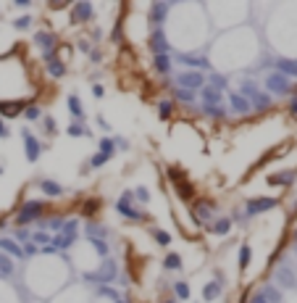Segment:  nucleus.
Listing matches in <instances>:
<instances>
[{"label":"nucleus","instance_id":"obj_5","mask_svg":"<svg viewBox=\"0 0 297 303\" xmlns=\"http://www.w3.org/2000/svg\"><path fill=\"white\" fill-rule=\"evenodd\" d=\"M21 140H24V158L29 163H37L40 156H42V150H45L42 143H40V137L29 127H21Z\"/></svg>","mask_w":297,"mask_h":303},{"label":"nucleus","instance_id":"obj_39","mask_svg":"<svg viewBox=\"0 0 297 303\" xmlns=\"http://www.w3.org/2000/svg\"><path fill=\"white\" fill-rule=\"evenodd\" d=\"M166 177L171 179V185H176V182L187 179V172L182 169V166H166Z\"/></svg>","mask_w":297,"mask_h":303},{"label":"nucleus","instance_id":"obj_40","mask_svg":"<svg viewBox=\"0 0 297 303\" xmlns=\"http://www.w3.org/2000/svg\"><path fill=\"white\" fill-rule=\"evenodd\" d=\"M11 240H13V242H19V245H26V242H32V232H29L26 227H16Z\"/></svg>","mask_w":297,"mask_h":303},{"label":"nucleus","instance_id":"obj_7","mask_svg":"<svg viewBox=\"0 0 297 303\" xmlns=\"http://www.w3.org/2000/svg\"><path fill=\"white\" fill-rule=\"evenodd\" d=\"M147 50L153 56H163V53H171V42L166 37V29H150V35H147Z\"/></svg>","mask_w":297,"mask_h":303},{"label":"nucleus","instance_id":"obj_23","mask_svg":"<svg viewBox=\"0 0 297 303\" xmlns=\"http://www.w3.org/2000/svg\"><path fill=\"white\" fill-rule=\"evenodd\" d=\"M153 69L161 74V77H168L174 64H171V53H163V56H153Z\"/></svg>","mask_w":297,"mask_h":303},{"label":"nucleus","instance_id":"obj_24","mask_svg":"<svg viewBox=\"0 0 297 303\" xmlns=\"http://www.w3.org/2000/svg\"><path fill=\"white\" fill-rule=\"evenodd\" d=\"M66 108H69V114L74 116V121H82V119H84V105H82V100H79V95H76V93H71V95L66 98Z\"/></svg>","mask_w":297,"mask_h":303},{"label":"nucleus","instance_id":"obj_33","mask_svg":"<svg viewBox=\"0 0 297 303\" xmlns=\"http://www.w3.org/2000/svg\"><path fill=\"white\" fill-rule=\"evenodd\" d=\"M216 298H221V285H218V282H208L205 287H202V300L213 303Z\"/></svg>","mask_w":297,"mask_h":303},{"label":"nucleus","instance_id":"obj_30","mask_svg":"<svg viewBox=\"0 0 297 303\" xmlns=\"http://www.w3.org/2000/svg\"><path fill=\"white\" fill-rule=\"evenodd\" d=\"M147 232H150V237H153L155 242H158L161 248H168V245H171V232L161 230V227H150Z\"/></svg>","mask_w":297,"mask_h":303},{"label":"nucleus","instance_id":"obj_43","mask_svg":"<svg viewBox=\"0 0 297 303\" xmlns=\"http://www.w3.org/2000/svg\"><path fill=\"white\" fill-rule=\"evenodd\" d=\"M208 87H213L216 93H224V90H226V77H224V74L211 71V82H208Z\"/></svg>","mask_w":297,"mask_h":303},{"label":"nucleus","instance_id":"obj_59","mask_svg":"<svg viewBox=\"0 0 297 303\" xmlns=\"http://www.w3.org/2000/svg\"><path fill=\"white\" fill-rule=\"evenodd\" d=\"M69 6H71L69 0H66V3H64V0H58V3H50V8H55V11H58V8H69Z\"/></svg>","mask_w":297,"mask_h":303},{"label":"nucleus","instance_id":"obj_42","mask_svg":"<svg viewBox=\"0 0 297 303\" xmlns=\"http://www.w3.org/2000/svg\"><path fill=\"white\" fill-rule=\"evenodd\" d=\"M171 287H174V298L176 300H187V298H192L190 295V285H187V282H174V285H171Z\"/></svg>","mask_w":297,"mask_h":303},{"label":"nucleus","instance_id":"obj_17","mask_svg":"<svg viewBox=\"0 0 297 303\" xmlns=\"http://www.w3.org/2000/svg\"><path fill=\"white\" fill-rule=\"evenodd\" d=\"M37 187L42 190L45 198H61V195H64V185H61V182H55V179H48V177L40 179Z\"/></svg>","mask_w":297,"mask_h":303},{"label":"nucleus","instance_id":"obj_63","mask_svg":"<svg viewBox=\"0 0 297 303\" xmlns=\"http://www.w3.org/2000/svg\"><path fill=\"white\" fill-rule=\"evenodd\" d=\"M294 251H297V240H294Z\"/></svg>","mask_w":297,"mask_h":303},{"label":"nucleus","instance_id":"obj_9","mask_svg":"<svg viewBox=\"0 0 297 303\" xmlns=\"http://www.w3.org/2000/svg\"><path fill=\"white\" fill-rule=\"evenodd\" d=\"M176 85L174 87H182V90H190V93H197V90L205 87V77H202L200 71H182L176 74Z\"/></svg>","mask_w":297,"mask_h":303},{"label":"nucleus","instance_id":"obj_1","mask_svg":"<svg viewBox=\"0 0 297 303\" xmlns=\"http://www.w3.org/2000/svg\"><path fill=\"white\" fill-rule=\"evenodd\" d=\"M116 211H118L124 219H129V222H147V214L134 203L132 190H124L118 198H116Z\"/></svg>","mask_w":297,"mask_h":303},{"label":"nucleus","instance_id":"obj_2","mask_svg":"<svg viewBox=\"0 0 297 303\" xmlns=\"http://www.w3.org/2000/svg\"><path fill=\"white\" fill-rule=\"evenodd\" d=\"M216 201H211V198H195L192 203H190V216H192V222L195 224H211L218 214H216Z\"/></svg>","mask_w":297,"mask_h":303},{"label":"nucleus","instance_id":"obj_12","mask_svg":"<svg viewBox=\"0 0 297 303\" xmlns=\"http://www.w3.org/2000/svg\"><path fill=\"white\" fill-rule=\"evenodd\" d=\"M74 240H76V222H66L64 224V230H61L55 237H53V248H71L74 245Z\"/></svg>","mask_w":297,"mask_h":303},{"label":"nucleus","instance_id":"obj_29","mask_svg":"<svg viewBox=\"0 0 297 303\" xmlns=\"http://www.w3.org/2000/svg\"><path fill=\"white\" fill-rule=\"evenodd\" d=\"M24 108H26V103H0V119H13V116L24 114Z\"/></svg>","mask_w":297,"mask_h":303},{"label":"nucleus","instance_id":"obj_45","mask_svg":"<svg viewBox=\"0 0 297 303\" xmlns=\"http://www.w3.org/2000/svg\"><path fill=\"white\" fill-rule=\"evenodd\" d=\"M0 277H13V259L0 253Z\"/></svg>","mask_w":297,"mask_h":303},{"label":"nucleus","instance_id":"obj_60","mask_svg":"<svg viewBox=\"0 0 297 303\" xmlns=\"http://www.w3.org/2000/svg\"><path fill=\"white\" fill-rule=\"evenodd\" d=\"M32 6V0H16V8H29Z\"/></svg>","mask_w":297,"mask_h":303},{"label":"nucleus","instance_id":"obj_62","mask_svg":"<svg viewBox=\"0 0 297 303\" xmlns=\"http://www.w3.org/2000/svg\"><path fill=\"white\" fill-rule=\"evenodd\" d=\"M0 174H3V163H0Z\"/></svg>","mask_w":297,"mask_h":303},{"label":"nucleus","instance_id":"obj_20","mask_svg":"<svg viewBox=\"0 0 297 303\" xmlns=\"http://www.w3.org/2000/svg\"><path fill=\"white\" fill-rule=\"evenodd\" d=\"M174 190H176V195L184 201V203H192L195 198H197V192H195V185L190 179H184V182H176L174 185Z\"/></svg>","mask_w":297,"mask_h":303},{"label":"nucleus","instance_id":"obj_31","mask_svg":"<svg viewBox=\"0 0 297 303\" xmlns=\"http://www.w3.org/2000/svg\"><path fill=\"white\" fill-rule=\"evenodd\" d=\"M66 134L69 137H92V132L82 124V121H71V124L66 127Z\"/></svg>","mask_w":297,"mask_h":303},{"label":"nucleus","instance_id":"obj_38","mask_svg":"<svg viewBox=\"0 0 297 303\" xmlns=\"http://www.w3.org/2000/svg\"><path fill=\"white\" fill-rule=\"evenodd\" d=\"M202 114H205L208 119H216V121H221V119H226V108H221V105H202Z\"/></svg>","mask_w":297,"mask_h":303},{"label":"nucleus","instance_id":"obj_61","mask_svg":"<svg viewBox=\"0 0 297 303\" xmlns=\"http://www.w3.org/2000/svg\"><path fill=\"white\" fill-rule=\"evenodd\" d=\"M161 303H176V298H163Z\"/></svg>","mask_w":297,"mask_h":303},{"label":"nucleus","instance_id":"obj_37","mask_svg":"<svg viewBox=\"0 0 297 303\" xmlns=\"http://www.w3.org/2000/svg\"><path fill=\"white\" fill-rule=\"evenodd\" d=\"M250 261H253V248H250L247 242H242L240 245V271H245L250 266Z\"/></svg>","mask_w":297,"mask_h":303},{"label":"nucleus","instance_id":"obj_34","mask_svg":"<svg viewBox=\"0 0 297 303\" xmlns=\"http://www.w3.org/2000/svg\"><path fill=\"white\" fill-rule=\"evenodd\" d=\"M98 153H103V156H108V158H113L118 150H116V143H113V137H103L100 143H98Z\"/></svg>","mask_w":297,"mask_h":303},{"label":"nucleus","instance_id":"obj_13","mask_svg":"<svg viewBox=\"0 0 297 303\" xmlns=\"http://www.w3.org/2000/svg\"><path fill=\"white\" fill-rule=\"evenodd\" d=\"M168 3H150V11H147V21L153 24V29H161L166 24V16H168Z\"/></svg>","mask_w":297,"mask_h":303},{"label":"nucleus","instance_id":"obj_52","mask_svg":"<svg viewBox=\"0 0 297 303\" xmlns=\"http://www.w3.org/2000/svg\"><path fill=\"white\" fill-rule=\"evenodd\" d=\"M287 108H289V116L297 119V95H289V105H287Z\"/></svg>","mask_w":297,"mask_h":303},{"label":"nucleus","instance_id":"obj_3","mask_svg":"<svg viewBox=\"0 0 297 303\" xmlns=\"http://www.w3.org/2000/svg\"><path fill=\"white\" fill-rule=\"evenodd\" d=\"M263 93H269L271 98H287V95H292V85H289V79L284 74L269 71L265 79H263Z\"/></svg>","mask_w":297,"mask_h":303},{"label":"nucleus","instance_id":"obj_18","mask_svg":"<svg viewBox=\"0 0 297 303\" xmlns=\"http://www.w3.org/2000/svg\"><path fill=\"white\" fill-rule=\"evenodd\" d=\"M271 105H274V98H271L269 93H263V87L258 90V93H255L253 98H250V108H253V111H258V114L269 111Z\"/></svg>","mask_w":297,"mask_h":303},{"label":"nucleus","instance_id":"obj_15","mask_svg":"<svg viewBox=\"0 0 297 303\" xmlns=\"http://www.w3.org/2000/svg\"><path fill=\"white\" fill-rule=\"evenodd\" d=\"M297 179V169H284V172H274L265 177V182H269L271 187H287L292 185V182Z\"/></svg>","mask_w":297,"mask_h":303},{"label":"nucleus","instance_id":"obj_14","mask_svg":"<svg viewBox=\"0 0 297 303\" xmlns=\"http://www.w3.org/2000/svg\"><path fill=\"white\" fill-rule=\"evenodd\" d=\"M229 114H234V116H250V114H253L250 100L242 98L240 93H229Z\"/></svg>","mask_w":297,"mask_h":303},{"label":"nucleus","instance_id":"obj_35","mask_svg":"<svg viewBox=\"0 0 297 303\" xmlns=\"http://www.w3.org/2000/svg\"><path fill=\"white\" fill-rule=\"evenodd\" d=\"M163 269H168V271H179L182 269V256L179 253H166V259H163Z\"/></svg>","mask_w":297,"mask_h":303},{"label":"nucleus","instance_id":"obj_26","mask_svg":"<svg viewBox=\"0 0 297 303\" xmlns=\"http://www.w3.org/2000/svg\"><path fill=\"white\" fill-rule=\"evenodd\" d=\"M0 251H3V256H8V259H24V256H21V245H19V242H13L11 237H0Z\"/></svg>","mask_w":297,"mask_h":303},{"label":"nucleus","instance_id":"obj_28","mask_svg":"<svg viewBox=\"0 0 297 303\" xmlns=\"http://www.w3.org/2000/svg\"><path fill=\"white\" fill-rule=\"evenodd\" d=\"M155 111H158V119L161 121H168L171 116L176 114V103L171 100V98H163V100H158V108H155Z\"/></svg>","mask_w":297,"mask_h":303},{"label":"nucleus","instance_id":"obj_19","mask_svg":"<svg viewBox=\"0 0 297 303\" xmlns=\"http://www.w3.org/2000/svg\"><path fill=\"white\" fill-rule=\"evenodd\" d=\"M45 71H48L50 79H64L66 71H69V66H66V61L53 58V61H48V64H45Z\"/></svg>","mask_w":297,"mask_h":303},{"label":"nucleus","instance_id":"obj_50","mask_svg":"<svg viewBox=\"0 0 297 303\" xmlns=\"http://www.w3.org/2000/svg\"><path fill=\"white\" fill-rule=\"evenodd\" d=\"M100 295H105V298H113V300H118V293L113 290V287H108V285H100V290H98Z\"/></svg>","mask_w":297,"mask_h":303},{"label":"nucleus","instance_id":"obj_4","mask_svg":"<svg viewBox=\"0 0 297 303\" xmlns=\"http://www.w3.org/2000/svg\"><path fill=\"white\" fill-rule=\"evenodd\" d=\"M48 211V206H45V201H24L16 211V224L19 227H26L32 224L37 219H42V214Z\"/></svg>","mask_w":297,"mask_h":303},{"label":"nucleus","instance_id":"obj_51","mask_svg":"<svg viewBox=\"0 0 297 303\" xmlns=\"http://www.w3.org/2000/svg\"><path fill=\"white\" fill-rule=\"evenodd\" d=\"M6 137H11V127L6 119H0V140H6Z\"/></svg>","mask_w":297,"mask_h":303},{"label":"nucleus","instance_id":"obj_6","mask_svg":"<svg viewBox=\"0 0 297 303\" xmlns=\"http://www.w3.org/2000/svg\"><path fill=\"white\" fill-rule=\"evenodd\" d=\"M279 206V198H265V195H260V198H250L242 208L245 219H253V216H260L265 214V211H274Z\"/></svg>","mask_w":297,"mask_h":303},{"label":"nucleus","instance_id":"obj_16","mask_svg":"<svg viewBox=\"0 0 297 303\" xmlns=\"http://www.w3.org/2000/svg\"><path fill=\"white\" fill-rule=\"evenodd\" d=\"M84 280L100 282V285H105V282H113V280H116V264H113V261H108V264H103V269H100V271H92V274H87Z\"/></svg>","mask_w":297,"mask_h":303},{"label":"nucleus","instance_id":"obj_27","mask_svg":"<svg viewBox=\"0 0 297 303\" xmlns=\"http://www.w3.org/2000/svg\"><path fill=\"white\" fill-rule=\"evenodd\" d=\"M276 285L279 287H297V277H294V271L289 266H281L276 271Z\"/></svg>","mask_w":297,"mask_h":303},{"label":"nucleus","instance_id":"obj_53","mask_svg":"<svg viewBox=\"0 0 297 303\" xmlns=\"http://www.w3.org/2000/svg\"><path fill=\"white\" fill-rule=\"evenodd\" d=\"M116 143V150H129V140H124V137H113Z\"/></svg>","mask_w":297,"mask_h":303},{"label":"nucleus","instance_id":"obj_25","mask_svg":"<svg viewBox=\"0 0 297 303\" xmlns=\"http://www.w3.org/2000/svg\"><path fill=\"white\" fill-rule=\"evenodd\" d=\"M274 66H276L279 74H284L287 79L289 77H297V61L294 58H279V61H274Z\"/></svg>","mask_w":297,"mask_h":303},{"label":"nucleus","instance_id":"obj_11","mask_svg":"<svg viewBox=\"0 0 297 303\" xmlns=\"http://www.w3.org/2000/svg\"><path fill=\"white\" fill-rule=\"evenodd\" d=\"M32 42L42 50V56H45V53H55V50H58V37L50 32V29H40V32H35V40H32Z\"/></svg>","mask_w":297,"mask_h":303},{"label":"nucleus","instance_id":"obj_10","mask_svg":"<svg viewBox=\"0 0 297 303\" xmlns=\"http://www.w3.org/2000/svg\"><path fill=\"white\" fill-rule=\"evenodd\" d=\"M95 19V6L90 0H79L71 6V24H90Z\"/></svg>","mask_w":297,"mask_h":303},{"label":"nucleus","instance_id":"obj_57","mask_svg":"<svg viewBox=\"0 0 297 303\" xmlns=\"http://www.w3.org/2000/svg\"><path fill=\"white\" fill-rule=\"evenodd\" d=\"M111 42H121V24H116V29L111 32Z\"/></svg>","mask_w":297,"mask_h":303},{"label":"nucleus","instance_id":"obj_58","mask_svg":"<svg viewBox=\"0 0 297 303\" xmlns=\"http://www.w3.org/2000/svg\"><path fill=\"white\" fill-rule=\"evenodd\" d=\"M250 303H269V300L263 298V293H255L253 298H250Z\"/></svg>","mask_w":297,"mask_h":303},{"label":"nucleus","instance_id":"obj_8","mask_svg":"<svg viewBox=\"0 0 297 303\" xmlns=\"http://www.w3.org/2000/svg\"><path fill=\"white\" fill-rule=\"evenodd\" d=\"M176 61L187 69V71H208V69H213V64L205 58V56H195V53H176Z\"/></svg>","mask_w":297,"mask_h":303},{"label":"nucleus","instance_id":"obj_54","mask_svg":"<svg viewBox=\"0 0 297 303\" xmlns=\"http://www.w3.org/2000/svg\"><path fill=\"white\" fill-rule=\"evenodd\" d=\"M92 95H95V98H103V95H105V87L95 82V85H92Z\"/></svg>","mask_w":297,"mask_h":303},{"label":"nucleus","instance_id":"obj_44","mask_svg":"<svg viewBox=\"0 0 297 303\" xmlns=\"http://www.w3.org/2000/svg\"><path fill=\"white\" fill-rule=\"evenodd\" d=\"M42 132L48 134V137H53V134L58 132V124H55V119L50 114H42Z\"/></svg>","mask_w":297,"mask_h":303},{"label":"nucleus","instance_id":"obj_46","mask_svg":"<svg viewBox=\"0 0 297 303\" xmlns=\"http://www.w3.org/2000/svg\"><path fill=\"white\" fill-rule=\"evenodd\" d=\"M132 195H134V203H150V190L147 187H134Z\"/></svg>","mask_w":297,"mask_h":303},{"label":"nucleus","instance_id":"obj_47","mask_svg":"<svg viewBox=\"0 0 297 303\" xmlns=\"http://www.w3.org/2000/svg\"><path fill=\"white\" fill-rule=\"evenodd\" d=\"M32 16H26V13H24V16H19V19H13V29H19V32H26V29L29 26H32Z\"/></svg>","mask_w":297,"mask_h":303},{"label":"nucleus","instance_id":"obj_41","mask_svg":"<svg viewBox=\"0 0 297 303\" xmlns=\"http://www.w3.org/2000/svg\"><path fill=\"white\" fill-rule=\"evenodd\" d=\"M24 119H26V121H37V119H42V105H37V103H26Z\"/></svg>","mask_w":297,"mask_h":303},{"label":"nucleus","instance_id":"obj_56","mask_svg":"<svg viewBox=\"0 0 297 303\" xmlns=\"http://www.w3.org/2000/svg\"><path fill=\"white\" fill-rule=\"evenodd\" d=\"M95 121H98V127H100L103 132H111V124H108V121H105V116H98Z\"/></svg>","mask_w":297,"mask_h":303},{"label":"nucleus","instance_id":"obj_21","mask_svg":"<svg viewBox=\"0 0 297 303\" xmlns=\"http://www.w3.org/2000/svg\"><path fill=\"white\" fill-rule=\"evenodd\" d=\"M229 230H231V219H229V216H216V219L208 224V232H211V235H218V237L229 235Z\"/></svg>","mask_w":297,"mask_h":303},{"label":"nucleus","instance_id":"obj_48","mask_svg":"<svg viewBox=\"0 0 297 303\" xmlns=\"http://www.w3.org/2000/svg\"><path fill=\"white\" fill-rule=\"evenodd\" d=\"M108 161H111V158H108V156H103V153H92L87 163H90V169H100V166H105Z\"/></svg>","mask_w":297,"mask_h":303},{"label":"nucleus","instance_id":"obj_36","mask_svg":"<svg viewBox=\"0 0 297 303\" xmlns=\"http://www.w3.org/2000/svg\"><path fill=\"white\" fill-rule=\"evenodd\" d=\"M260 293H263V298L269 300V303H281V300H284V298H281V290H279L276 285H265Z\"/></svg>","mask_w":297,"mask_h":303},{"label":"nucleus","instance_id":"obj_55","mask_svg":"<svg viewBox=\"0 0 297 303\" xmlns=\"http://www.w3.org/2000/svg\"><path fill=\"white\" fill-rule=\"evenodd\" d=\"M82 53H92V45H90V40H79V45H76Z\"/></svg>","mask_w":297,"mask_h":303},{"label":"nucleus","instance_id":"obj_22","mask_svg":"<svg viewBox=\"0 0 297 303\" xmlns=\"http://www.w3.org/2000/svg\"><path fill=\"white\" fill-rule=\"evenodd\" d=\"M171 100H174V103H184V105H195L197 93H190V90H182V87L171 85Z\"/></svg>","mask_w":297,"mask_h":303},{"label":"nucleus","instance_id":"obj_49","mask_svg":"<svg viewBox=\"0 0 297 303\" xmlns=\"http://www.w3.org/2000/svg\"><path fill=\"white\" fill-rule=\"evenodd\" d=\"M98 208H100V201L90 198V201L82 206V214H84V216H95V214H98Z\"/></svg>","mask_w":297,"mask_h":303},{"label":"nucleus","instance_id":"obj_32","mask_svg":"<svg viewBox=\"0 0 297 303\" xmlns=\"http://www.w3.org/2000/svg\"><path fill=\"white\" fill-rule=\"evenodd\" d=\"M200 93H202V105H221V93H216L213 87L205 85Z\"/></svg>","mask_w":297,"mask_h":303}]
</instances>
